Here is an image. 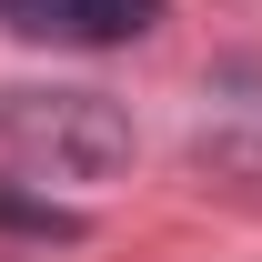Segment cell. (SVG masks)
Masks as SVG:
<instances>
[{"label":"cell","instance_id":"cell-3","mask_svg":"<svg viewBox=\"0 0 262 262\" xmlns=\"http://www.w3.org/2000/svg\"><path fill=\"white\" fill-rule=\"evenodd\" d=\"M0 232H20V242H81V212H61V202H40V192H10L0 182Z\"/></svg>","mask_w":262,"mask_h":262},{"label":"cell","instance_id":"cell-2","mask_svg":"<svg viewBox=\"0 0 262 262\" xmlns=\"http://www.w3.org/2000/svg\"><path fill=\"white\" fill-rule=\"evenodd\" d=\"M171 0H0V20L20 40H71V51H111V40H141Z\"/></svg>","mask_w":262,"mask_h":262},{"label":"cell","instance_id":"cell-1","mask_svg":"<svg viewBox=\"0 0 262 262\" xmlns=\"http://www.w3.org/2000/svg\"><path fill=\"white\" fill-rule=\"evenodd\" d=\"M0 141L20 151L31 171H51V182H111V171H131V111L101 91H10L0 101Z\"/></svg>","mask_w":262,"mask_h":262}]
</instances>
